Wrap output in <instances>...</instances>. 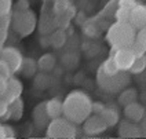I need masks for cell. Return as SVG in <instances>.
Instances as JSON below:
<instances>
[{"label":"cell","mask_w":146,"mask_h":139,"mask_svg":"<svg viewBox=\"0 0 146 139\" xmlns=\"http://www.w3.org/2000/svg\"><path fill=\"white\" fill-rule=\"evenodd\" d=\"M84 34H87L90 37H95V36L99 34V28L97 25L88 22L87 25H84Z\"/></svg>","instance_id":"obj_28"},{"label":"cell","mask_w":146,"mask_h":139,"mask_svg":"<svg viewBox=\"0 0 146 139\" xmlns=\"http://www.w3.org/2000/svg\"><path fill=\"white\" fill-rule=\"evenodd\" d=\"M51 84V77L46 72H40L39 74H35V87L37 90H47Z\"/></svg>","instance_id":"obj_22"},{"label":"cell","mask_w":146,"mask_h":139,"mask_svg":"<svg viewBox=\"0 0 146 139\" xmlns=\"http://www.w3.org/2000/svg\"><path fill=\"white\" fill-rule=\"evenodd\" d=\"M24 91V84L19 79H17L14 76L7 79V87H6V92L3 94V98L7 101L8 103H11L14 99L19 98L21 94Z\"/></svg>","instance_id":"obj_10"},{"label":"cell","mask_w":146,"mask_h":139,"mask_svg":"<svg viewBox=\"0 0 146 139\" xmlns=\"http://www.w3.org/2000/svg\"><path fill=\"white\" fill-rule=\"evenodd\" d=\"M145 68H146V57L145 55H141V57L135 58V61H134V64L131 65L128 72L132 74H141V73H143Z\"/></svg>","instance_id":"obj_23"},{"label":"cell","mask_w":146,"mask_h":139,"mask_svg":"<svg viewBox=\"0 0 146 139\" xmlns=\"http://www.w3.org/2000/svg\"><path fill=\"white\" fill-rule=\"evenodd\" d=\"M128 15H130V10H125V8L123 7H119L114 10V19H116V22H128Z\"/></svg>","instance_id":"obj_26"},{"label":"cell","mask_w":146,"mask_h":139,"mask_svg":"<svg viewBox=\"0 0 146 139\" xmlns=\"http://www.w3.org/2000/svg\"><path fill=\"white\" fill-rule=\"evenodd\" d=\"M117 132H119L120 138H141L143 135L138 123H132V121L127 120V118H124V120L120 121Z\"/></svg>","instance_id":"obj_11"},{"label":"cell","mask_w":146,"mask_h":139,"mask_svg":"<svg viewBox=\"0 0 146 139\" xmlns=\"http://www.w3.org/2000/svg\"><path fill=\"white\" fill-rule=\"evenodd\" d=\"M138 3H139L138 0H119L117 6H119V7L125 8V10H131V8L135 7Z\"/></svg>","instance_id":"obj_30"},{"label":"cell","mask_w":146,"mask_h":139,"mask_svg":"<svg viewBox=\"0 0 146 139\" xmlns=\"http://www.w3.org/2000/svg\"><path fill=\"white\" fill-rule=\"evenodd\" d=\"M3 47H4V44H3V43H0V55H1V50H3Z\"/></svg>","instance_id":"obj_40"},{"label":"cell","mask_w":146,"mask_h":139,"mask_svg":"<svg viewBox=\"0 0 146 139\" xmlns=\"http://www.w3.org/2000/svg\"><path fill=\"white\" fill-rule=\"evenodd\" d=\"M36 62H37V69L40 72H51L55 68L57 59H55V57L52 54L47 52V54H43Z\"/></svg>","instance_id":"obj_20"},{"label":"cell","mask_w":146,"mask_h":139,"mask_svg":"<svg viewBox=\"0 0 146 139\" xmlns=\"http://www.w3.org/2000/svg\"><path fill=\"white\" fill-rule=\"evenodd\" d=\"M138 1H139V3H141V1H143V0H138Z\"/></svg>","instance_id":"obj_41"},{"label":"cell","mask_w":146,"mask_h":139,"mask_svg":"<svg viewBox=\"0 0 146 139\" xmlns=\"http://www.w3.org/2000/svg\"><path fill=\"white\" fill-rule=\"evenodd\" d=\"M104 107H105V105H104L102 102H99V101L92 102V103H91V113H94V115H99V113L104 110Z\"/></svg>","instance_id":"obj_32"},{"label":"cell","mask_w":146,"mask_h":139,"mask_svg":"<svg viewBox=\"0 0 146 139\" xmlns=\"http://www.w3.org/2000/svg\"><path fill=\"white\" fill-rule=\"evenodd\" d=\"M22 113H24V102L19 97V98L14 99L11 103H8L7 113L3 116L1 120H15V121H18V120H21Z\"/></svg>","instance_id":"obj_14"},{"label":"cell","mask_w":146,"mask_h":139,"mask_svg":"<svg viewBox=\"0 0 146 139\" xmlns=\"http://www.w3.org/2000/svg\"><path fill=\"white\" fill-rule=\"evenodd\" d=\"M54 28H57V22L52 24V19H50L47 17L41 18V24H40V33L43 34H50L54 30Z\"/></svg>","instance_id":"obj_25"},{"label":"cell","mask_w":146,"mask_h":139,"mask_svg":"<svg viewBox=\"0 0 146 139\" xmlns=\"http://www.w3.org/2000/svg\"><path fill=\"white\" fill-rule=\"evenodd\" d=\"M4 135H6V138H8V139H13L17 136L14 128H13L11 125H7V124L4 125Z\"/></svg>","instance_id":"obj_35"},{"label":"cell","mask_w":146,"mask_h":139,"mask_svg":"<svg viewBox=\"0 0 146 139\" xmlns=\"http://www.w3.org/2000/svg\"><path fill=\"white\" fill-rule=\"evenodd\" d=\"M97 83L98 87L108 94H119L131 84V74L127 70H119L114 74H106L99 66L97 70Z\"/></svg>","instance_id":"obj_3"},{"label":"cell","mask_w":146,"mask_h":139,"mask_svg":"<svg viewBox=\"0 0 146 139\" xmlns=\"http://www.w3.org/2000/svg\"><path fill=\"white\" fill-rule=\"evenodd\" d=\"M6 87H7V79L0 76V97H3V94L6 92Z\"/></svg>","instance_id":"obj_36"},{"label":"cell","mask_w":146,"mask_h":139,"mask_svg":"<svg viewBox=\"0 0 146 139\" xmlns=\"http://www.w3.org/2000/svg\"><path fill=\"white\" fill-rule=\"evenodd\" d=\"M0 59H3L4 62H7V65L10 66V69H11L13 73H18L19 72V68L22 65L24 55H22V52L18 48L13 47V46H8V47H3Z\"/></svg>","instance_id":"obj_6"},{"label":"cell","mask_w":146,"mask_h":139,"mask_svg":"<svg viewBox=\"0 0 146 139\" xmlns=\"http://www.w3.org/2000/svg\"><path fill=\"white\" fill-rule=\"evenodd\" d=\"M8 110V102L3 97H0V118H3V116L7 113Z\"/></svg>","instance_id":"obj_34"},{"label":"cell","mask_w":146,"mask_h":139,"mask_svg":"<svg viewBox=\"0 0 146 139\" xmlns=\"http://www.w3.org/2000/svg\"><path fill=\"white\" fill-rule=\"evenodd\" d=\"M40 46H41V47H44V48L51 47V46H50V37H48V34H43V36L40 37Z\"/></svg>","instance_id":"obj_37"},{"label":"cell","mask_w":146,"mask_h":139,"mask_svg":"<svg viewBox=\"0 0 146 139\" xmlns=\"http://www.w3.org/2000/svg\"><path fill=\"white\" fill-rule=\"evenodd\" d=\"M54 3H62V1H69V0H52Z\"/></svg>","instance_id":"obj_39"},{"label":"cell","mask_w":146,"mask_h":139,"mask_svg":"<svg viewBox=\"0 0 146 139\" xmlns=\"http://www.w3.org/2000/svg\"><path fill=\"white\" fill-rule=\"evenodd\" d=\"M110 55L113 57L116 65L119 68V70H130L131 65L135 61V52L131 48H119V50H112Z\"/></svg>","instance_id":"obj_7"},{"label":"cell","mask_w":146,"mask_h":139,"mask_svg":"<svg viewBox=\"0 0 146 139\" xmlns=\"http://www.w3.org/2000/svg\"><path fill=\"white\" fill-rule=\"evenodd\" d=\"M135 34L137 29L132 28L128 22H114L106 32V40L110 44L112 50L131 48Z\"/></svg>","instance_id":"obj_2"},{"label":"cell","mask_w":146,"mask_h":139,"mask_svg":"<svg viewBox=\"0 0 146 139\" xmlns=\"http://www.w3.org/2000/svg\"><path fill=\"white\" fill-rule=\"evenodd\" d=\"M128 24L135 28L137 30L139 29H145L146 25V7L145 4L138 3L134 8L130 10V15H128Z\"/></svg>","instance_id":"obj_9"},{"label":"cell","mask_w":146,"mask_h":139,"mask_svg":"<svg viewBox=\"0 0 146 139\" xmlns=\"http://www.w3.org/2000/svg\"><path fill=\"white\" fill-rule=\"evenodd\" d=\"M37 62L33 58H25L22 59V65L19 68V72L22 73V76L25 77H33L35 74L37 73Z\"/></svg>","instance_id":"obj_21"},{"label":"cell","mask_w":146,"mask_h":139,"mask_svg":"<svg viewBox=\"0 0 146 139\" xmlns=\"http://www.w3.org/2000/svg\"><path fill=\"white\" fill-rule=\"evenodd\" d=\"M50 37V46H52L54 48H61L64 47L66 43V33L64 28H57L48 34Z\"/></svg>","instance_id":"obj_19"},{"label":"cell","mask_w":146,"mask_h":139,"mask_svg":"<svg viewBox=\"0 0 146 139\" xmlns=\"http://www.w3.org/2000/svg\"><path fill=\"white\" fill-rule=\"evenodd\" d=\"M81 124H83L84 134L90 135V136H97V135H99V134H102V132H105L108 130V125L101 118L99 115H90Z\"/></svg>","instance_id":"obj_8"},{"label":"cell","mask_w":146,"mask_h":139,"mask_svg":"<svg viewBox=\"0 0 146 139\" xmlns=\"http://www.w3.org/2000/svg\"><path fill=\"white\" fill-rule=\"evenodd\" d=\"M124 117L132 123H141L145 118V107L137 101L124 106Z\"/></svg>","instance_id":"obj_12"},{"label":"cell","mask_w":146,"mask_h":139,"mask_svg":"<svg viewBox=\"0 0 146 139\" xmlns=\"http://www.w3.org/2000/svg\"><path fill=\"white\" fill-rule=\"evenodd\" d=\"M101 118L105 121V124L108 127H114L117 125V123L120 121V115L117 112L116 107H112V106H105L104 110L99 113Z\"/></svg>","instance_id":"obj_16"},{"label":"cell","mask_w":146,"mask_h":139,"mask_svg":"<svg viewBox=\"0 0 146 139\" xmlns=\"http://www.w3.org/2000/svg\"><path fill=\"white\" fill-rule=\"evenodd\" d=\"M131 50L135 52L137 57L145 55V51H146V30L145 29L137 30V34H135V39L132 41Z\"/></svg>","instance_id":"obj_15"},{"label":"cell","mask_w":146,"mask_h":139,"mask_svg":"<svg viewBox=\"0 0 146 139\" xmlns=\"http://www.w3.org/2000/svg\"><path fill=\"white\" fill-rule=\"evenodd\" d=\"M46 135L52 139H73L77 135V128L76 124L68 120L65 116H59L50 120L46 127Z\"/></svg>","instance_id":"obj_5"},{"label":"cell","mask_w":146,"mask_h":139,"mask_svg":"<svg viewBox=\"0 0 146 139\" xmlns=\"http://www.w3.org/2000/svg\"><path fill=\"white\" fill-rule=\"evenodd\" d=\"M13 0H0V17L11 14L13 11Z\"/></svg>","instance_id":"obj_27"},{"label":"cell","mask_w":146,"mask_h":139,"mask_svg":"<svg viewBox=\"0 0 146 139\" xmlns=\"http://www.w3.org/2000/svg\"><path fill=\"white\" fill-rule=\"evenodd\" d=\"M46 110L50 118H55L59 117L64 113V106H62V101L59 98H51L46 101Z\"/></svg>","instance_id":"obj_18"},{"label":"cell","mask_w":146,"mask_h":139,"mask_svg":"<svg viewBox=\"0 0 146 139\" xmlns=\"http://www.w3.org/2000/svg\"><path fill=\"white\" fill-rule=\"evenodd\" d=\"M91 103L92 101L87 92L81 90L70 91L66 95L65 101L62 102V106H64L62 115L76 125L81 124L91 115Z\"/></svg>","instance_id":"obj_1"},{"label":"cell","mask_w":146,"mask_h":139,"mask_svg":"<svg viewBox=\"0 0 146 139\" xmlns=\"http://www.w3.org/2000/svg\"><path fill=\"white\" fill-rule=\"evenodd\" d=\"M36 26H37V17L33 10L28 8V10H13L11 11L10 28L19 37L31 36L35 32Z\"/></svg>","instance_id":"obj_4"},{"label":"cell","mask_w":146,"mask_h":139,"mask_svg":"<svg viewBox=\"0 0 146 139\" xmlns=\"http://www.w3.org/2000/svg\"><path fill=\"white\" fill-rule=\"evenodd\" d=\"M13 10H28L31 8V3L29 0H17L15 4H13Z\"/></svg>","instance_id":"obj_31"},{"label":"cell","mask_w":146,"mask_h":139,"mask_svg":"<svg viewBox=\"0 0 146 139\" xmlns=\"http://www.w3.org/2000/svg\"><path fill=\"white\" fill-rule=\"evenodd\" d=\"M10 22H11V14L0 17V28L1 29H8L10 28Z\"/></svg>","instance_id":"obj_33"},{"label":"cell","mask_w":146,"mask_h":139,"mask_svg":"<svg viewBox=\"0 0 146 139\" xmlns=\"http://www.w3.org/2000/svg\"><path fill=\"white\" fill-rule=\"evenodd\" d=\"M32 117H33V123H35V125H36L37 128H46V127H47V124L50 123L51 118L48 117L47 110H46V101L37 103V105L35 106Z\"/></svg>","instance_id":"obj_13"},{"label":"cell","mask_w":146,"mask_h":139,"mask_svg":"<svg viewBox=\"0 0 146 139\" xmlns=\"http://www.w3.org/2000/svg\"><path fill=\"white\" fill-rule=\"evenodd\" d=\"M6 135H4V124L0 123V139H4Z\"/></svg>","instance_id":"obj_38"},{"label":"cell","mask_w":146,"mask_h":139,"mask_svg":"<svg viewBox=\"0 0 146 139\" xmlns=\"http://www.w3.org/2000/svg\"><path fill=\"white\" fill-rule=\"evenodd\" d=\"M101 69H102L104 73H106V74H114L119 72V68H117V65H116V62H114V59L112 55L109 58H106L105 61L102 62Z\"/></svg>","instance_id":"obj_24"},{"label":"cell","mask_w":146,"mask_h":139,"mask_svg":"<svg viewBox=\"0 0 146 139\" xmlns=\"http://www.w3.org/2000/svg\"><path fill=\"white\" fill-rule=\"evenodd\" d=\"M0 76H3L4 79H8V77L14 76V73L10 69V66L7 65V62H4L3 59H0Z\"/></svg>","instance_id":"obj_29"},{"label":"cell","mask_w":146,"mask_h":139,"mask_svg":"<svg viewBox=\"0 0 146 139\" xmlns=\"http://www.w3.org/2000/svg\"><path fill=\"white\" fill-rule=\"evenodd\" d=\"M135 101H138V91H137V88H134V87H125L124 90H121L119 92L117 102H119L120 106L124 107L125 105L132 103Z\"/></svg>","instance_id":"obj_17"}]
</instances>
